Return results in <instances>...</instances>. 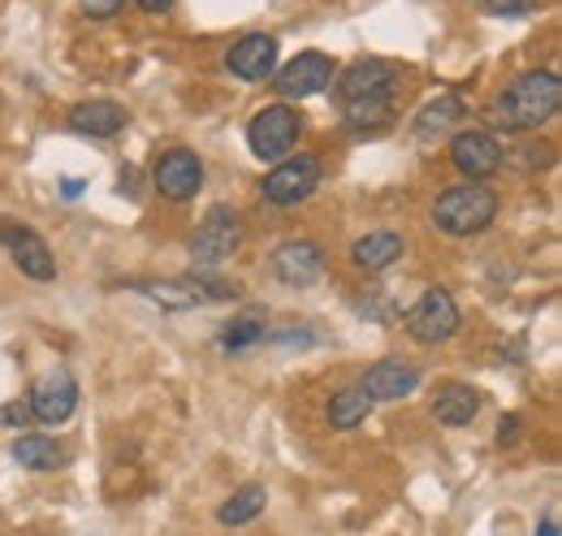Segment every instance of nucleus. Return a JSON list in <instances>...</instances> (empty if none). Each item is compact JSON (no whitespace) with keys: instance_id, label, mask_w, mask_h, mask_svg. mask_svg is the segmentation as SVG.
<instances>
[{"instance_id":"nucleus-1","label":"nucleus","mask_w":562,"mask_h":536,"mask_svg":"<svg viewBox=\"0 0 562 536\" xmlns=\"http://www.w3.org/2000/svg\"><path fill=\"white\" fill-rule=\"evenodd\" d=\"M403 82V69L381 57H359L338 74V109L347 131L368 134L381 131L394 118V91Z\"/></svg>"},{"instance_id":"nucleus-28","label":"nucleus","mask_w":562,"mask_h":536,"mask_svg":"<svg viewBox=\"0 0 562 536\" xmlns=\"http://www.w3.org/2000/svg\"><path fill=\"white\" fill-rule=\"evenodd\" d=\"M519 428H524L519 415H506V420L497 424V446H515V442H519Z\"/></svg>"},{"instance_id":"nucleus-11","label":"nucleus","mask_w":562,"mask_h":536,"mask_svg":"<svg viewBox=\"0 0 562 536\" xmlns=\"http://www.w3.org/2000/svg\"><path fill=\"white\" fill-rule=\"evenodd\" d=\"M31 420H40V424H66L74 415V406H78V386H74V377L66 368H53V372H44L35 386H31Z\"/></svg>"},{"instance_id":"nucleus-20","label":"nucleus","mask_w":562,"mask_h":536,"mask_svg":"<svg viewBox=\"0 0 562 536\" xmlns=\"http://www.w3.org/2000/svg\"><path fill=\"white\" fill-rule=\"evenodd\" d=\"M463 118H468V109H463V100L454 91L450 96H437L432 104H424L420 118H416V138L420 143H437V138H446V134L454 131Z\"/></svg>"},{"instance_id":"nucleus-5","label":"nucleus","mask_w":562,"mask_h":536,"mask_svg":"<svg viewBox=\"0 0 562 536\" xmlns=\"http://www.w3.org/2000/svg\"><path fill=\"white\" fill-rule=\"evenodd\" d=\"M299 131H303V118L290 104H269L247 122V143L260 160H285L290 147L299 143Z\"/></svg>"},{"instance_id":"nucleus-14","label":"nucleus","mask_w":562,"mask_h":536,"mask_svg":"<svg viewBox=\"0 0 562 536\" xmlns=\"http://www.w3.org/2000/svg\"><path fill=\"white\" fill-rule=\"evenodd\" d=\"M420 386V372L407 359H381L359 377V390L368 402H398Z\"/></svg>"},{"instance_id":"nucleus-31","label":"nucleus","mask_w":562,"mask_h":536,"mask_svg":"<svg viewBox=\"0 0 562 536\" xmlns=\"http://www.w3.org/2000/svg\"><path fill=\"white\" fill-rule=\"evenodd\" d=\"M537 536H559V524H554V520H546V524L537 528Z\"/></svg>"},{"instance_id":"nucleus-27","label":"nucleus","mask_w":562,"mask_h":536,"mask_svg":"<svg viewBox=\"0 0 562 536\" xmlns=\"http://www.w3.org/2000/svg\"><path fill=\"white\" fill-rule=\"evenodd\" d=\"M122 4H126V0H82V13L95 18V22H104V18H117Z\"/></svg>"},{"instance_id":"nucleus-26","label":"nucleus","mask_w":562,"mask_h":536,"mask_svg":"<svg viewBox=\"0 0 562 536\" xmlns=\"http://www.w3.org/2000/svg\"><path fill=\"white\" fill-rule=\"evenodd\" d=\"M519 156H524L519 160L524 169H537V165H550L554 160V147L550 143H528V147H519Z\"/></svg>"},{"instance_id":"nucleus-22","label":"nucleus","mask_w":562,"mask_h":536,"mask_svg":"<svg viewBox=\"0 0 562 536\" xmlns=\"http://www.w3.org/2000/svg\"><path fill=\"white\" fill-rule=\"evenodd\" d=\"M265 502H269L265 484H243V489L229 493V502L216 511V520H221L225 528H243V524H251V520L265 511Z\"/></svg>"},{"instance_id":"nucleus-13","label":"nucleus","mask_w":562,"mask_h":536,"mask_svg":"<svg viewBox=\"0 0 562 536\" xmlns=\"http://www.w3.org/2000/svg\"><path fill=\"white\" fill-rule=\"evenodd\" d=\"M502 143L493 138L490 131H463L454 134V143H450V160H454V169L468 178V182H485L493 178L497 169H502Z\"/></svg>"},{"instance_id":"nucleus-21","label":"nucleus","mask_w":562,"mask_h":536,"mask_svg":"<svg viewBox=\"0 0 562 536\" xmlns=\"http://www.w3.org/2000/svg\"><path fill=\"white\" fill-rule=\"evenodd\" d=\"M9 455H13V464H22L26 471L66 468V450H61L53 437H44V433H26V437H18Z\"/></svg>"},{"instance_id":"nucleus-8","label":"nucleus","mask_w":562,"mask_h":536,"mask_svg":"<svg viewBox=\"0 0 562 536\" xmlns=\"http://www.w3.org/2000/svg\"><path fill=\"white\" fill-rule=\"evenodd\" d=\"M321 187V160L316 156H307V152H299V156H285L278 169L265 178V200L273 203V208H294V203H303L312 191Z\"/></svg>"},{"instance_id":"nucleus-18","label":"nucleus","mask_w":562,"mask_h":536,"mask_svg":"<svg viewBox=\"0 0 562 536\" xmlns=\"http://www.w3.org/2000/svg\"><path fill=\"white\" fill-rule=\"evenodd\" d=\"M403 252H407L403 234L376 230V234H363L351 247V265L359 268V272H381V268H390L394 260H403Z\"/></svg>"},{"instance_id":"nucleus-29","label":"nucleus","mask_w":562,"mask_h":536,"mask_svg":"<svg viewBox=\"0 0 562 536\" xmlns=\"http://www.w3.org/2000/svg\"><path fill=\"white\" fill-rule=\"evenodd\" d=\"M4 420H9V424H26V420H31V406H26V402H13V406H4Z\"/></svg>"},{"instance_id":"nucleus-10","label":"nucleus","mask_w":562,"mask_h":536,"mask_svg":"<svg viewBox=\"0 0 562 536\" xmlns=\"http://www.w3.org/2000/svg\"><path fill=\"white\" fill-rule=\"evenodd\" d=\"M143 294L160 308H204L216 299H234V286L221 277H173V281H143Z\"/></svg>"},{"instance_id":"nucleus-17","label":"nucleus","mask_w":562,"mask_h":536,"mask_svg":"<svg viewBox=\"0 0 562 536\" xmlns=\"http://www.w3.org/2000/svg\"><path fill=\"white\" fill-rule=\"evenodd\" d=\"M131 126V113L113 100H87L70 113V131L87 134V138H113Z\"/></svg>"},{"instance_id":"nucleus-15","label":"nucleus","mask_w":562,"mask_h":536,"mask_svg":"<svg viewBox=\"0 0 562 536\" xmlns=\"http://www.w3.org/2000/svg\"><path fill=\"white\" fill-rule=\"evenodd\" d=\"M225 66L234 78L243 82H265L278 74V40L273 35H243L229 53H225Z\"/></svg>"},{"instance_id":"nucleus-23","label":"nucleus","mask_w":562,"mask_h":536,"mask_svg":"<svg viewBox=\"0 0 562 536\" xmlns=\"http://www.w3.org/2000/svg\"><path fill=\"white\" fill-rule=\"evenodd\" d=\"M368 406H372V402L363 399V390H359V386L338 390V394L329 399V424H334L338 433H347V428H355V424L368 415Z\"/></svg>"},{"instance_id":"nucleus-25","label":"nucleus","mask_w":562,"mask_h":536,"mask_svg":"<svg viewBox=\"0 0 562 536\" xmlns=\"http://www.w3.org/2000/svg\"><path fill=\"white\" fill-rule=\"evenodd\" d=\"M485 9L493 18H524V13L537 9V0H485Z\"/></svg>"},{"instance_id":"nucleus-7","label":"nucleus","mask_w":562,"mask_h":536,"mask_svg":"<svg viewBox=\"0 0 562 536\" xmlns=\"http://www.w3.org/2000/svg\"><path fill=\"white\" fill-rule=\"evenodd\" d=\"M151 182L169 203H187L204 187V160L191 147H169L151 165Z\"/></svg>"},{"instance_id":"nucleus-30","label":"nucleus","mask_w":562,"mask_h":536,"mask_svg":"<svg viewBox=\"0 0 562 536\" xmlns=\"http://www.w3.org/2000/svg\"><path fill=\"white\" fill-rule=\"evenodd\" d=\"M139 9H147V13H165V9H173V0H135Z\"/></svg>"},{"instance_id":"nucleus-16","label":"nucleus","mask_w":562,"mask_h":536,"mask_svg":"<svg viewBox=\"0 0 562 536\" xmlns=\"http://www.w3.org/2000/svg\"><path fill=\"white\" fill-rule=\"evenodd\" d=\"M273 272H278V281L303 290L325 272V252L312 238H290L273 252Z\"/></svg>"},{"instance_id":"nucleus-6","label":"nucleus","mask_w":562,"mask_h":536,"mask_svg":"<svg viewBox=\"0 0 562 536\" xmlns=\"http://www.w3.org/2000/svg\"><path fill=\"white\" fill-rule=\"evenodd\" d=\"M403 330L420 346H441V342H450L459 334V308H454V299L446 290H424L416 299V308L403 316Z\"/></svg>"},{"instance_id":"nucleus-24","label":"nucleus","mask_w":562,"mask_h":536,"mask_svg":"<svg viewBox=\"0 0 562 536\" xmlns=\"http://www.w3.org/2000/svg\"><path fill=\"white\" fill-rule=\"evenodd\" d=\"M265 337V321L260 316H238V321H229L225 330H221V346L225 350H243V346H251V342H260Z\"/></svg>"},{"instance_id":"nucleus-19","label":"nucleus","mask_w":562,"mask_h":536,"mask_svg":"<svg viewBox=\"0 0 562 536\" xmlns=\"http://www.w3.org/2000/svg\"><path fill=\"white\" fill-rule=\"evenodd\" d=\"M481 390H472V386H463V381H450V386H441L437 394H432V415L441 420V424H450V428H463V424H472L476 415H481Z\"/></svg>"},{"instance_id":"nucleus-3","label":"nucleus","mask_w":562,"mask_h":536,"mask_svg":"<svg viewBox=\"0 0 562 536\" xmlns=\"http://www.w3.org/2000/svg\"><path fill=\"white\" fill-rule=\"evenodd\" d=\"M493 216H497V191H490L485 182L446 187L432 203V225L450 238H472V234L490 230Z\"/></svg>"},{"instance_id":"nucleus-9","label":"nucleus","mask_w":562,"mask_h":536,"mask_svg":"<svg viewBox=\"0 0 562 536\" xmlns=\"http://www.w3.org/2000/svg\"><path fill=\"white\" fill-rule=\"evenodd\" d=\"M0 247L13 256V265L22 268L31 281H53V277H57V260H53L48 243H44L31 225L0 216Z\"/></svg>"},{"instance_id":"nucleus-12","label":"nucleus","mask_w":562,"mask_h":536,"mask_svg":"<svg viewBox=\"0 0 562 536\" xmlns=\"http://www.w3.org/2000/svg\"><path fill=\"white\" fill-rule=\"evenodd\" d=\"M329 82H334V62H329L325 53H299L290 66H281L278 74H273V87H278L281 100L321 96Z\"/></svg>"},{"instance_id":"nucleus-2","label":"nucleus","mask_w":562,"mask_h":536,"mask_svg":"<svg viewBox=\"0 0 562 536\" xmlns=\"http://www.w3.org/2000/svg\"><path fill=\"white\" fill-rule=\"evenodd\" d=\"M562 104V82L559 74L550 69H532L524 78H515L490 109H485V122L493 131L506 134H524V131H541Z\"/></svg>"},{"instance_id":"nucleus-4","label":"nucleus","mask_w":562,"mask_h":536,"mask_svg":"<svg viewBox=\"0 0 562 536\" xmlns=\"http://www.w3.org/2000/svg\"><path fill=\"white\" fill-rule=\"evenodd\" d=\"M243 247V216L229 203H212L204 212V221L191 234V260L204 268L225 265L234 252Z\"/></svg>"}]
</instances>
